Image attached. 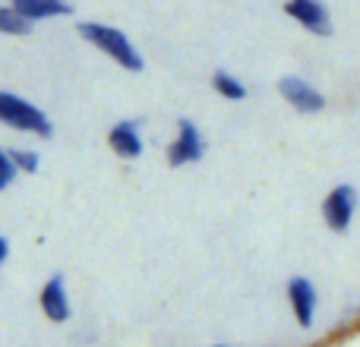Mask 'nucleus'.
Listing matches in <instances>:
<instances>
[{
  "label": "nucleus",
  "mask_w": 360,
  "mask_h": 347,
  "mask_svg": "<svg viewBox=\"0 0 360 347\" xmlns=\"http://www.w3.org/2000/svg\"><path fill=\"white\" fill-rule=\"evenodd\" d=\"M10 155L16 162L19 174H38V168H41V155L35 149H10Z\"/></svg>",
  "instance_id": "obj_13"
},
{
  "label": "nucleus",
  "mask_w": 360,
  "mask_h": 347,
  "mask_svg": "<svg viewBox=\"0 0 360 347\" xmlns=\"http://www.w3.org/2000/svg\"><path fill=\"white\" fill-rule=\"evenodd\" d=\"M0 124L35 139L54 136V124H51L48 114L38 105H32L29 98H22L16 92H6V89H0Z\"/></svg>",
  "instance_id": "obj_2"
},
{
  "label": "nucleus",
  "mask_w": 360,
  "mask_h": 347,
  "mask_svg": "<svg viewBox=\"0 0 360 347\" xmlns=\"http://www.w3.org/2000/svg\"><path fill=\"white\" fill-rule=\"evenodd\" d=\"M6 259H10V240L0 234V266H6Z\"/></svg>",
  "instance_id": "obj_15"
},
{
  "label": "nucleus",
  "mask_w": 360,
  "mask_h": 347,
  "mask_svg": "<svg viewBox=\"0 0 360 347\" xmlns=\"http://www.w3.org/2000/svg\"><path fill=\"white\" fill-rule=\"evenodd\" d=\"M6 4H13V10L22 13L32 25L44 22V19L73 16V4L70 0H6Z\"/></svg>",
  "instance_id": "obj_10"
},
{
  "label": "nucleus",
  "mask_w": 360,
  "mask_h": 347,
  "mask_svg": "<svg viewBox=\"0 0 360 347\" xmlns=\"http://www.w3.org/2000/svg\"><path fill=\"white\" fill-rule=\"evenodd\" d=\"M16 177H19V168H16V162H13L10 149H0V192L10 190V186L16 183Z\"/></svg>",
  "instance_id": "obj_14"
},
{
  "label": "nucleus",
  "mask_w": 360,
  "mask_h": 347,
  "mask_svg": "<svg viewBox=\"0 0 360 347\" xmlns=\"http://www.w3.org/2000/svg\"><path fill=\"white\" fill-rule=\"evenodd\" d=\"M76 32H79L82 41H89L98 54H105L108 60L117 63L127 73H143L146 70V57L139 54V48L130 41V35H127L124 29H117V25L98 22V19H86V22L76 25Z\"/></svg>",
  "instance_id": "obj_1"
},
{
  "label": "nucleus",
  "mask_w": 360,
  "mask_h": 347,
  "mask_svg": "<svg viewBox=\"0 0 360 347\" xmlns=\"http://www.w3.org/2000/svg\"><path fill=\"white\" fill-rule=\"evenodd\" d=\"M212 89H215V95L224 101H243L250 95L243 79L234 76L231 70H215V73H212Z\"/></svg>",
  "instance_id": "obj_11"
},
{
  "label": "nucleus",
  "mask_w": 360,
  "mask_h": 347,
  "mask_svg": "<svg viewBox=\"0 0 360 347\" xmlns=\"http://www.w3.org/2000/svg\"><path fill=\"white\" fill-rule=\"evenodd\" d=\"M38 306H41L44 319L54 325L70 322L73 316V306H70V291H67V278L63 275H51L41 284V294H38Z\"/></svg>",
  "instance_id": "obj_8"
},
{
  "label": "nucleus",
  "mask_w": 360,
  "mask_h": 347,
  "mask_svg": "<svg viewBox=\"0 0 360 347\" xmlns=\"http://www.w3.org/2000/svg\"><path fill=\"white\" fill-rule=\"evenodd\" d=\"M0 35L25 38V35H32V22L22 13L13 10V4H0Z\"/></svg>",
  "instance_id": "obj_12"
},
{
  "label": "nucleus",
  "mask_w": 360,
  "mask_h": 347,
  "mask_svg": "<svg viewBox=\"0 0 360 347\" xmlns=\"http://www.w3.org/2000/svg\"><path fill=\"white\" fill-rule=\"evenodd\" d=\"M171 168H186V164H196L205 158V136L190 117L177 120V133L168 143V152H165Z\"/></svg>",
  "instance_id": "obj_4"
},
{
  "label": "nucleus",
  "mask_w": 360,
  "mask_h": 347,
  "mask_svg": "<svg viewBox=\"0 0 360 347\" xmlns=\"http://www.w3.org/2000/svg\"><path fill=\"white\" fill-rule=\"evenodd\" d=\"M285 16L319 38L332 35V13L323 0H285Z\"/></svg>",
  "instance_id": "obj_7"
},
{
  "label": "nucleus",
  "mask_w": 360,
  "mask_h": 347,
  "mask_svg": "<svg viewBox=\"0 0 360 347\" xmlns=\"http://www.w3.org/2000/svg\"><path fill=\"white\" fill-rule=\"evenodd\" d=\"M357 205H360V196L357 190L351 183H338L332 186L329 192H326L323 199V221L329 230H335V234H345V230L354 224V215H357Z\"/></svg>",
  "instance_id": "obj_3"
},
{
  "label": "nucleus",
  "mask_w": 360,
  "mask_h": 347,
  "mask_svg": "<svg viewBox=\"0 0 360 347\" xmlns=\"http://www.w3.org/2000/svg\"><path fill=\"white\" fill-rule=\"evenodd\" d=\"M278 95L294 107L297 114H323L326 111V95L319 92L313 82H307L304 76H281L278 79Z\"/></svg>",
  "instance_id": "obj_6"
},
{
  "label": "nucleus",
  "mask_w": 360,
  "mask_h": 347,
  "mask_svg": "<svg viewBox=\"0 0 360 347\" xmlns=\"http://www.w3.org/2000/svg\"><path fill=\"white\" fill-rule=\"evenodd\" d=\"M108 149L117 158H124V162H136L146 152V139H143V130H139L136 120H117V124L108 130Z\"/></svg>",
  "instance_id": "obj_9"
},
{
  "label": "nucleus",
  "mask_w": 360,
  "mask_h": 347,
  "mask_svg": "<svg viewBox=\"0 0 360 347\" xmlns=\"http://www.w3.org/2000/svg\"><path fill=\"white\" fill-rule=\"evenodd\" d=\"M288 306H291L294 313V322L300 325V329H313V322H316V306H319V291L316 284H313L307 275H294V278H288Z\"/></svg>",
  "instance_id": "obj_5"
},
{
  "label": "nucleus",
  "mask_w": 360,
  "mask_h": 347,
  "mask_svg": "<svg viewBox=\"0 0 360 347\" xmlns=\"http://www.w3.org/2000/svg\"><path fill=\"white\" fill-rule=\"evenodd\" d=\"M212 347H234V344H212Z\"/></svg>",
  "instance_id": "obj_16"
}]
</instances>
